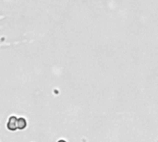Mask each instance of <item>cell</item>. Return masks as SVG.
<instances>
[{
    "mask_svg": "<svg viewBox=\"0 0 158 142\" xmlns=\"http://www.w3.org/2000/svg\"><path fill=\"white\" fill-rule=\"evenodd\" d=\"M58 142H66V141H65V140H64V139H61V140H59Z\"/></svg>",
    "mask_w": 158,
    "mask_h": 142,
    "instance_id": "3",
    "label": "cell"
},
{
    "mask_svg": "<svg viewBox=\"0 0 158 142\" xmlns=\"http://www.w3.org/2000/svg\"><path fill=\"white\" fill-rule=\"evenodd\" d=\"M26 126H27V122L24 118H22V117L18 118V128L22 130V129H24Z\"/></svg>",
    "mask_w": 158,
    "mask_h": 142,
    "instance_id": "2",
    "label": "cell"
},
{
    "mask_svg": "<svg viewBox=\"0 0 158 142\" xmlns=\"http://www.w3.org/2000/svg\"><path fill=\"white\" fill-rule=\"evenodd\" d=\"M7 127L10 131H15L18 128V118L16 116H10L7 124Z\"/></svg>",
    "mask_w": 158,
    "mask_h": 142,
    "instance_id": "1",
    "label": "cell"
}]
</instances>
